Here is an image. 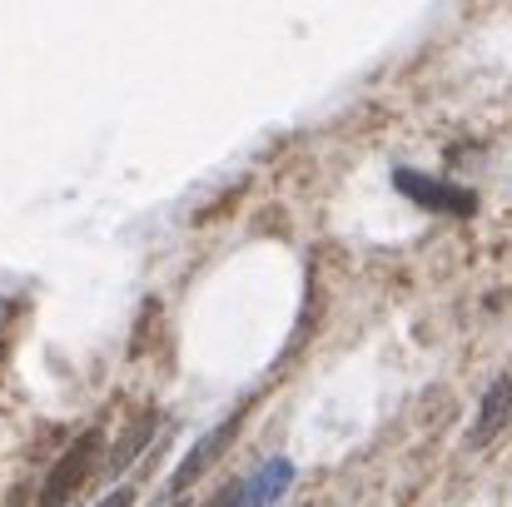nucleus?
<instances>
[{
    "mask_svg": "<svg viewBox=\"0 0 512 507\" xmlns=\"http://www.w3.org/2000/svg\"><path fill=\"white\" fill-rule=\"evenodd\" d=\"M508 423H512V378H498V383L483 393V408H478V423H473L468 443L483 448V443H493Z\"/></svg>",
    "mask_w": 512,
    "mask_h": 507,
    "instance_id": "obj_4",
    "label": "nucleus"
},
{
    "mask_svg": "<svg viewBox=\"0 0 512 507\" xmlns=\"http://www.w3.org/2000/svg\"><path fill=\"white\" fill-rule=\"evenodd\" d=\"M95 453H100V428H90L60 463H55V473H50V483H45V493H40V507H65L75 493H80V483L95 473Z\"/></svg>",
    "mask_w": 512,
    "mask_h": 507,
    "instance_id": "obj_1",
    "label": "nucleus"
},
{
    "mask_svg": "<svg viewBox=\"0 0 512 507\" xmlns=\"http://www.w3.org/2000/svg\"><path fill=\"white\" fill-rule=\"evenodd\" d=\"M130 503H135V493H130V488H115L110 498H100V507H130Z\"/></svg>",
    "mask_w": 512,
    "mask_h": 507,
    "instance_id": "obj_6",
    "label": "nucleus"
},
{
    "mask_svg": "<svg viewBox=\"0 0 512 507\" xmlns=\"http://www.w3.org/2000/svg\"><path fill=\"white\" fill-rule=\"evenodd\" d=\"M239 423H244V413L224 418L219 428H209V433H204V438H199V443H194V448L184 453V463L174 468V478H170V493H184V488H189V483H194V478H199V473H204V468H209V463H214V458H219V453H224L229 443H234Z\"/></svg>",
    "mask_w": 512,
    "mask_h": 507,
    "instance_id": "obj_3",
    "label": "nucleus"
},
{
    "mask_svg": "<svg viewBox=\"0 0 512 507\" xmlns=\"http://www.w3.org/2000/svg\"><path fill=\"white\" fill-rule=\"evenodd\" d=\"M289 483H294V463L289 458H274V463H264L254 473V483L239 488V507H274L289 493Z\"/></svg>",
    "mask_w": 512,
    "mask_h": 507,
    "instance_id": "obj_5",
    "label": "nucleus"
},
{
    "mask_svg": "<svg viewBox=\"0 0 512 507\" xmlns=\"http://www.w3.org/2000/svg\"><path fill=\"white\" fill-rule=\"evenodd\" d=\"M393 184H398L408 199H418V204H428V209H443V214H473V209H478V194H473V189L428 179V174H418V169H393Z\"/></svg>",
    "mask_w": 512,
    "mask_h": 507,
    "instance_id": "obj_2",
    "label": "nucleus"
}]
</instances>
